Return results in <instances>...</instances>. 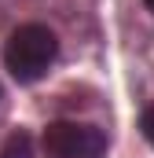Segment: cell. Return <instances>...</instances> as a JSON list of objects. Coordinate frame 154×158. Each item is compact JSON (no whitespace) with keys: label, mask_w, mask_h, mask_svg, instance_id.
<instances>
[{"label":"cell","mask_w":154,"mask_h":158,"mask_svg":"<svg viewBox=\"0 0 154 158\" xmlns=\"http://www.w3.org/2000/svg\"><path fill=\"white\" fill-rule=\"evenodd\" d=\"M143 4H147V7H151V11H154V0H143Z\"/></svg>","instance_id":"cell-5"},{"label":"cell","mask_w":154,"mask_h":158,"mask_svg":"<svg viewBox=\"0 0 154 158\" xmlns=\"http://www.w3.org/2000/svg\"><path fill=\"white\" fill-rule=\"evenodd\" d=\"M0 158H33V136H30L26 129H15V132L4 140Z\"/></svg>","instance_id":"cell-3"},{"label":"cell","mask_w":154,"mask_h":158,"mask_svg":"<svg viewBox=\"0 0 154 158\" xmlns=\"http://www.w3.org/2000/svg\"><path fill=\"white\" fill-rule=\"evenodd\" d=\"M55 55H59V37L48 26H40V22L18 26L7 37V44H4V66H7L11 77L22 81V85L40 81L48 74V66L55 63Z\"/></svg>","instance_id":"cell-1"},{"label":"cell","mask_w":154,"mask_h":158,"mask_svg":"<svg viewBox=\"0 0 154 158\" xmlns=\"http://www.w3.org/2000/svg\"><path fill=\"white\" fill-rule=\"evenodd\" d=\"M140 132L147 136V143L154 147V107H147V110H143V118H140Z\"/></svg>","instance_id":"cell-4"},{"label":"cell","mask_w":154,"mask_h":158,"mask_svg":"<svg viewBox=\"0 0 154 158\" xmlns=\"http://www.w3.org/2000/svg\"><path fill=\"white\" fill-rule=\"evenodd\" d=\"M40 147H44L48 158H103L107 155V136L95 125L51 121L40 136Z\"/></svg>","instance_id":"cell-2"}]
</instances>
